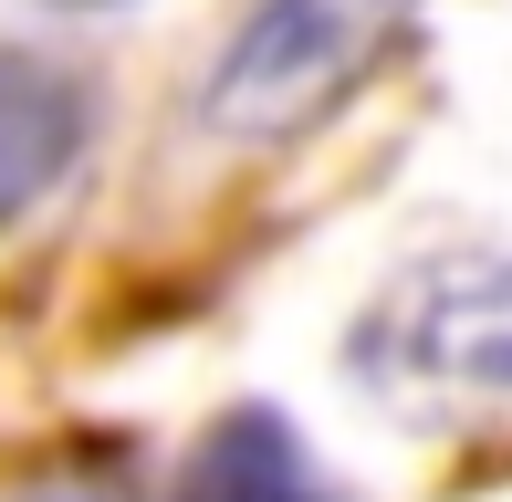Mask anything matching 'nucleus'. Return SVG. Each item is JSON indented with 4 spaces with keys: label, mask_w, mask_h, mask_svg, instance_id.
I'll return each mask as SVG.
<instances>
[{
    "label": "nucleus",
    "mask_w": 512,
    "mask_h": 502,
    "mask_svg": "<svg viewBox=\"0 0 512 502\" xmlns=\"http://www.w3.org/2000/svg\"><path fill=\"white\" fill-rule=\"evenodd\" d=\"M356 367L398 408H492L512 398V262L502 251H439L398 272L356 325Z\"/></svg>",
    "instance_id": "f257e3e1"
},
{
    "label": "nucleus",
    "mask_w": 512,
    "mask_h": 502,
    "mask_svg": "<svg viewBox=\"0 0 512 502\" xmlns=\"http://www.w3.org/2000/svg\"><path fill=\"white\" fill-rule=\"evenodd\" d=\"M408 11L418 0H251L209 63V126L241 147L304 136L345 84H366V63L408 32Z\"/></svg>",
    "instance_id": "f03ea898"
},
{
    "label": "nucleus",
    "mask_w": 512,
    "mask_h": 502,
    "mask_svg": "<svg viewBox=\"0 0 512 502\" xmlns=\"http://www.w3.org/2000/svg\"><path fill=\"white\" fill-rule=\"evenodd\" d=\"M84 147V84L32 53H0V220H21Z\"/></svg>",
    "instance_id": "7ed1b4c3"
},
{
    "label": "nucleus",
    "mask_w": 512,
    "mask_h": 502,
    "mask_svg": "<svg viewBox=\"0 0 512 502\" xmlns=\"http://www.w3.org/2000/svg\"><path fill=\"white\" fill-rule=\"evenodd\" d=\"M168 502H335V492L314 482V461L293 450V429L272 419V408H230L189 450V471H178Z\"/></svg>",
    "instance_id": "20e7f679"
},
{
    "label": "nucleus",
    "mask_w": 512,
    "mask_h": 502,
    "mask_svg": "<svg viewBox=\"0 0 512 502\" xmlns=\"http://www.w3.org/2000/svg\"><path fill=\"white\" fill-rule=\"evenodd\" d=\"M21 502H126L115 482H42V492H21Z\"/></svg>",
    "instance_id": "39448f33"
}]
</instances>
